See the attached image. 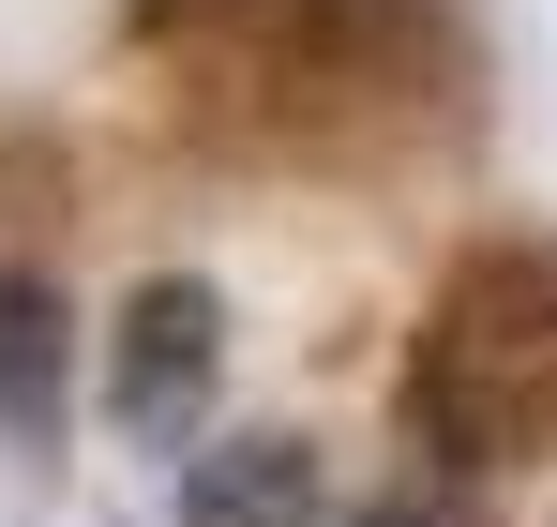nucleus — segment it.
Instances as JSON below:
<instances>
[{
	"mask_svg": "<svg viewBox=\"0 0 557 527\" xmlns=\"http://www.w3.org/2000/svg\"><path fill=\"white\" fill-rule=\"evenodd\" d=\"M301 513H317V452L301 438H226L182 498V527H301Z\"/></svg>",
	"mask_w": 557,
	"mask_h": 527,
	"instance_id": "3",
	"label": "nucleus"
},
{
	"mask_svg": "<svg viewBox=\"0 0 557 527\" xmlns=\"http://www.w3.org/2000/svg\"><path fill=\"white\" fill-rule=\"evenodd\" d=\"M211 286L196 271H166V286H136L121 302V438H182L196 392H211Z\"/></svg>",
	"mask_w": 557,
	"mask_h": 527,
	"instance_id": "2",
	"label": "nucleus"
},
{
	"mask_svg": "<svg viewBox=\"0 0 557 527\" xmlns=\"http://www.w3.org/2000/svg\"><path fill=\"white\" fill-rule=\"evenodd\" d=\"M422 438L467 467H528L557 452V242H497L437 286L422 317V377H407Z\"/></svg>",
	"mask_w": 557,
	"mask_h": 527,
	"instance_id": "1",
	"label": "nucleus"
},
{
	"mask_svg": "<svg viewBox=\"0 0 557 527\" xmlns=\"http://www.w3.org/2000/svg\"><path fill=\"white\" fill-rule=\"evenodd\" d=\"M46 377H61L46 302H30V286H0V407H15V422H46Z\"/></svg>",
	"mask_w": 557,
	"mask_h": 527,
	"instance_id": "4",
	"label": "nucleus"
}]
</instances>
